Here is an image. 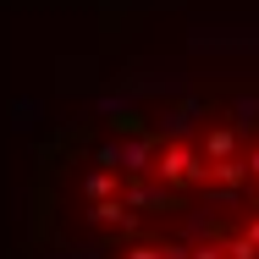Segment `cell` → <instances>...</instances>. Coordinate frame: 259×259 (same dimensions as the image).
Here are the masks:
<instances>
[{
    "label": "cell",
    "mask_w": 259,
    "mask_h": 259,
    "mask_svg": "<svg viewBox=\"0 0 259 259\" xmlns=\"http://www.w3.org/2000/svg\"><path fill=\"white\" fill-rule=\"evenodd\" d=\"M66 209L83 259H259V94L110 105Z\"/></svg>",
    "instance_id": "1"
}]
</instances>
